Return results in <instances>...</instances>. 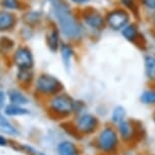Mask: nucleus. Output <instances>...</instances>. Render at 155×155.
<instances>
[{"label":"nucleus","mask_w":155,"mask_h":155,"mask_svg":"<svg viewBox=\"0 0 155 155\" xmlns=\"http://www.w3.org/2000/svg\"><path fill=\"white\" fill-rule=\"evenodd\" d=\"M98 124V118L95 115L90 114V113H84V114L80 115L76 121L77 130L84 135H90L94 133L96 131Z\"/></svg>","instance_id":"6"},{"label":"nucleus","mask_w":155,"mask_h":155,"mask_svg":"<svg viewBox=\"0 0 155 155\" xmlns=\"http://www.w3.org/2000/svg\"><path fill=\"white\" fill-rule=\"evenodd\" d=\"M83 19L85 24L93 30H101L104 27V18L97 12H85L83 13Z\"/></svg>","instance_id":"8"},{"label":"nucleus","mask_w":155,"mask_h":155,"mask_svg":"<svg viewBox=\"0 0 155 155\" xmlns=\"http://www.w3.org/2000/svg\"><path fill=\"white\" fill-rule=\"evenodd\" d=\"M46 44L52 52H56L59 49V33L56 29H50L47 31Z\"/></svg>","instance_id":"11"},{"label":"nucleus","mask_w":155,"mask_h":155,"mask_svg":"<svg viewBox=\"0 0 155 155\" xmlns=\"http://www.w3.org/2000/svg\"><path fill=\"white\" fill-rule=\"evenodd\" d=\"M153 121H154V124H155V111L153 112Z\"/></svg>","instance_id":"28"},{"label":"nucleus","mask_w":155,"mask_h":155,"mask_svg":"<svg viewBox=\"0 0 155 155\" xmlns=\"http://www.w3.org/2000/svg\"><path fill=\"white\" fill-rule=\"evenodd\" d=\"M126 116H127L126 109H124L123 106L118 105V106H115L114 108H113L111 112V121L117 126L121 121H124L126 120Z\"/></svg>","instance_id":"14"},{"label":"nucleus","mask_w":155,"mask_h":155,"mask_svg":"<svg viewBox=\"0 0 155 155\" xmlns=\"http://www.w3.org/2000/svg\"><path fill=\"white\" fill-rule=\"evenodd\" d=\"M6 145V139H4L2 136H0V146H4Z\"/></svg>","instance_id":"27"},{"label":"nucleus","mask_w":155,"mask_h":155,"mask_svg":"<svg viewBox=\"0 0 155 155\" xmlns=\"http://www.w3.org/2000/svg\"><path fill=\"white\" fill-rule=\"evenodd\" d=\"M154 155H155V154H154Z\"/></svg>","instance_id":"30"},{"label":"nucleus","mask_w":155,"mask_h":155,"mask_svg":"<svg viewBox=\"0 0 155 155\" xmlns=\"http://www.w3.org/2000/svg\"><path fill=\"white\" fill-rule=\"evenodd\" d=\"M49 107L57 115H68L74 109V101L66 94H56L49 101Z\"/></svg>","instance_id":"4"},{"label":"nucleus","mask_w":155,"mask_h":155,"mask_svg":"<svg viewBox=\"0 0 155 155\" xmlns=\"http://www.w3.org/2000/svg\"><path fill=\"white\" fill-rule=\"evenodd\" d=\"M71 1L77 4H85L87 2H89V0H71Z\"/></svg>","instance_id":"26"},{"label":"nucleus","mask_w":155,"mask_h":155,"mask_svg":"<svg viewBox=\"0 0 155 155\" xmlns=\"http://www.w3.org/2000/svg\"><path fill=\"white\" fill-rule=\"evenodd\" d=\"M8 95H9V100L12 102V104L21 105H21H25L29 102L27 97L18 90H12Z\"/></svg>","instance_id":"15"},{"label":"nucleus","mask_w":155,"mask_h":155,"mask_svg":"<svg viewBox=\"0 0 155 155\" xmlns=\"http://www.w3.org/2000/svg\"><path fill=\"white\" fill-rule=\"evenodd\" d=\"M140 100L145 105H155V89L154 88L144 91L140 96Z\"/></svg>","instance_id":"18"},{"label":"nucleus","mask_w":155,"mask_h":155,"mask_svg":"<svg viewBox=\"0 0 155 155\" xmlns=\"http://www.w3.org/2000/svg\"><path fill=\"white\" fill-rule=\"evenodd\" d=\"M96 146L103 153H115L120 146V136L117 131L111 127L103 128L97 136Z\"/></svg>","instance_id":"2"},{"label":"nucleus","mask_w":155,"mask_h":155,"mask_svg":"<svg viewBox=\"0 0 155 155\" xmlns=\"http://www.w3.org/2000/svg\"><path fill=\"white\" fill-rule=\"evenodd\" d=\"M5 113L7 115L13 116V115H24L29 113V110L23 108L21 105H15V104H9L5 108Z\"/></svg>","instance_id":"19"},{"label":"nucleus","mask_w":155,"mask_h":155,"mask_svg":"<svg viewBox=\"0 0 155 155\" xmlns=\"http://www.w3.org/2000/svg\"><path fill=\"white\" fill-rule=\"evenodd\" d=\"M117 133L120 138L124 142H130L135 138L136 128L131 120H124L120 124H117Z\"/></svg>","instance_id":"9"},{"label":"nucleus","mask_w":155,"mask_h":155,"mask_svg":"<svg viewBox=\"0 0 155 155\" xmlns=\"http://www.w3.org/2000/svg\"><path fill=\"white\" fill-rule=\"evenodd\" d=\"M154 26H155V19H154Z\"/></svg>","instance_id":"29"},{"label":"nucleus","mask_w":155,"mask_h":155,"mask_svg":"<svg viewBox=\"0 0 155 155\" xmlns=\"http://www.w3.org/2000/svg\"><path fill=\"white\" fill-rule=\"evenodd\" d=\"M0 132L7 135H16L18 131L2 114H0Z\"/></svg>","instance_id":"17"},{"label":"nucleus","mask_w":155,"mask_h":155,"mask_svg":"<svg viewBox=\"0 0 155 155\" xmlns=\"http://www.w3.org/2000/svg\"><path fill=\"white\" fill-rule=\"evenodd\" d=\"M141 3L149 9H155V0H141Z\"/></svg>","instance_id":"23"},{"label":"nucleus","mask_w":155,"mask_h":155,"mask_svg":"<svg viewBox=\"0 0 155 155\" xmlns=\"http://www.w3.org/2000/svg\"><path fill=\"white\" fill-rule=\"evenodd\" d=\"M145 74L149 80H155V57L147 56L145 58Z\"/></svg>","instance_id":"16"},{"label":"nucleus","mask_w":155,"mask_h":155,"mask_svg":"<svg viewBox=\"0 0 155 155\" xmlns=\"http://www.w3.org/2000/svg\"><path fill=\"white\" fill-rule=\"evenodd\" d=\"M60 49V55L63 62V65L65 66L66 71H70L71 66V60L74 57V50L68 44H61L59 47Z\"/></svg>","instance_id":"12"},{"label":"nucleus","mask_w":155,"mask_h":155,"mask_svg":"<svg viewBox=\"0 0 155 155\" xmlns=\"http://www.w3.org/2000/svg\"><path fill=\"white\" fill-rule=\"evenodd\" d=\"M57 151L59 155H79V148L71 141H63L57 146Z\"/></svg>","instance_id":"13"},{"label":"nucleus","mask_w":155,"mask_h":155,"mask_svg":"<svg viewBox=\"0 0 155 155\" xmlns=\"http://www.w3.org/2000/svg\"><path fill=\"white\" fill-rule=\"evenodd\" d=\"M0 5L7 10H18L21 8V0H0Z\"/></svg>","instance_id":"21"},{"label":"nucleus","mask_w":155,"mask_h":155,"mask_svg":"<svg viewBox=\"0 0 155 155\" xmlns=\"http://www.w3.org/2000/svg\"><path fill=\"white\" fill-rule=\"evenodd\" d=\"M123 35L124 37L129 41H134L138 36V29L135 25L130 24L127 25L123 29Z\"/></svg>","instance_id":"20"},{"label":"nucleus","mask_w":155,"mask_h":155,"mask_svg":"<svg viewBox=\"0 0 155 155\" xmlns=\"http://www.w3.org/2000/svg\"><path fill=\"white\" fill-rule=\"evenodd\" d=\"M129 21V15L123 9L112 10L107 15L106 23L112 30H121Z\"/></svg>","instance_id":"7"},{"label":"nucleus","mask_w":155,"mask_h":155,"mask_svg":"<svg viewBox=\"0 0 155 155\" xmlns=\"http://www.w3.org/2000/svg\"><path fill=\"white\" fill-rule=\"evenodd\" d=\"M16 18L13 13L7 12V10H1L0 12V32L10 31L15 26Z\"/></svg>","instance_id":"10"},{"label":"nucleus","mask_w":155,"mask_h":155,"mask_svg":"<svg viewBox=\"0 0 155 155\" xmlns=\"http://www.w3.org/2000/svg\"><path fill=\"white\" fill-rule=\"evenodd\" d=\"M38 93L46 96H54L62 90V83L50 74H41L37 78L35 84Z\"/></svg>","instance_id":"3"},{"label":"nucleus","mask_w":155,"mask_h":155,"mask_svg":"<svg viewBox=\"0 0 155 155\" xmlns=\"http://www.w3.org/2000/svg\"><path fill=\"white\" fill-rule=\"evenodd\" d=\"M32 77H33V73H32L31 68H29V70H19L18 74V81H21V83L30 82V80L32 79Z\"/></svg>","instance_id":"22"},{"label":"nucleus","mask_w":155,"mask_h":155,"mask_svg":"<svg viewBox=\"0 0 155 155\" xmlns=\"http://www.w3.org/2000/svg\"><path fill=\"white\" fill-rule=\"evenodd\" d=\"M4 102H5V93L3 91H0V109L3 107Z\"/></svg>","instance_id":"24"},{"label":"nucleus","mask_w":155,"mask_h":155,"mask_svg":"<svg viewBox=\"0 0 155 155\" xmlns=\"http://www.w3.org/2000/svg\"><path fill=\"white\" fill-rule=\"evenodd\" d=\"M13 62L19 70H29L34 65V57L28 47H18L13 53Z\"/></svg>","instance_id":"5"},{"label":"nucleus","mask_w":155,"mask_h":155,"mask_svg":"<svg viewBox=\"0 0 155 155\" xmlns=\"http://www.w3.org/2000/svg\"><path fill=\"white\" fill-rule=\"evenodd\" d=\"M121 1H123V3L129 8H133V6L135 5L134 4V0H121Z\"/></svg>","instance_id":"25"},{"label":"nucleus","mask_w":155,"mask_h":155,"mask_svg":"<svg viewBox=\"0 0 155 155\" xmlns=\"http://www.w3.org/2000/svg\"><path fill=\"white\" fill-rule=\"evenodd\" d=\"M52 6L62 34L66 38L77 39L81 34V28L68 5L61 0H54Z\"/></svg>","instance_id":"1"}]
</instances>
